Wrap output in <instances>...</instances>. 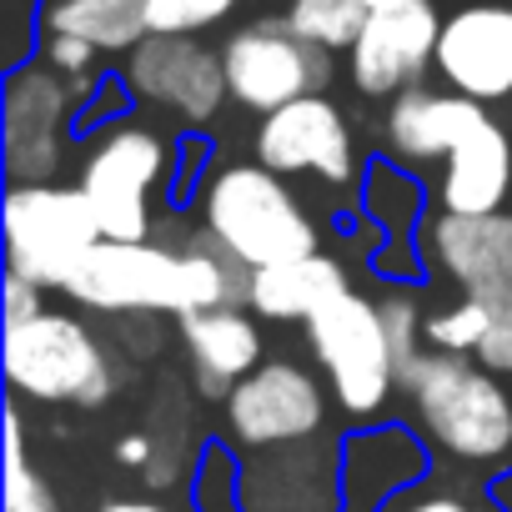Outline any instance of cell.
<instances>
[{"label": "cell", "instance_id": "cell-8", "mask_svg": "<svg viewBox=\"0 0 512 512\" xmlns=\"http://www.w3.org/2000/svg\"><path fill=\"white\" fill-rule=\"evenodd\" d=\"M221 61H226L231 101H241L246 111H262V116H272L302 96H322L332 81V51L302 41L292 31V21H282V16L241 26L226 41Z\"/></svg>", "mask_w": 512, "mask_h": 512}, {"label": "cell", "instance_id": "cell-16", "mask_svg": "<svg viewBox=\"0 0 512 512\" xmlns=\"http://www.w3.org/2000/svg\"><path fill=\"white\" fill-rule=\"evenodd\" d=\"M181 342L191 357V377L206 397H226L241 377L262 367V327L241 307H201L181 317Z\"/></svg>", "mask_w": 512, "mask_h": 512}, {"label": "cell", "instance_id": "cell-18", "mask_svg": "<svg viewBox=\"0 0 512 512\" xmlns=\"http://www.w3.org/2000/svg\"><path fill=\"white\" fill-rule=\"evenodd\" d=\"M482 101L472 96H437V91H402L392 96V111H387V146L402 156V161H437V156H452V146L482 121Z\"/></svg>", "mask_w": 512, "mask_h": 512}, {"label": "cell", "instance_id": "cell-3", "mask_svg": "<svg viewBox=\"0 0 512 512\" xmlns=\"http://www.w3.org/2000/svg\"><path fill=\"white\" fill-rule=\"evenodd\" d=\"M201 216H206V231L251 272L312 256L322 241L297 191L262 161L221 166L201 191Z\"/></svg>", "mask_w": 512, "mask_h": 512}, {"label": "cell", "instance_id": "cell-19", "mask_svg": "<svg viewBox=\"0 0 512 512\" xmlns=\"http://www.w3.org/2000/svg\"><path fill=\"white\" fill-rule=\"evenodd\" d=\"M342 292H352L342 262L312 251V256H297V262H277V267L251 272V302L246 307L267 322H307L312 312H322Z\"/></svg>", "mask_w": 512, "mask_h": 512}, {"label": "cell", "instance_id": "cell-24", "mask_svg": "<svg viewBox=\"0 0 512 512\" xmlns=\"http://www.w3.org/2000/svg\"><path fill=\"white\" fill-rule=\"evenodd\" d=\"M487 302V337L482 347L472 352L487 372L497 377H512V282L507 287H492V292H472Z\"/></svg>", "mask_w": 512, "mask_h": 512}, {"label": "cell", "instance_id": "cell-15", "mask_svg": "<svg viewBox=\"0 0 512 512\" xmlns=\"http://www.w3.org/2000/svg\"><path fill=\"white\" fill-rule=\"evenodd\" d=\"M432 267H442L462 292H492L512 282V211L457 216L437 211L422 231Z\"/></svg>", "mask_w": 512, "mask_h": 512}, {"label": "cell", "instance_id": "cell-10", "mask_svg": "<svg viewBox=\"0 0 512 512\" xmlns=\"http://www.w3.org/2000/svg\"><path fill=\"white\" fill-rule=\"evenodd\" d=\"M0 141H6L11 186L51 181L66 161V116L71 86L51 66H21L6 81V111H0Z\"/></svg>", "mask_w": 512, "mask_h": 512}, {"label": "cell", "instance_id": "cell-4", "mask_svg": "<svg viewBox=\"0 0 512 512\" xmlns=\"http://www.w3.org/2000/svg\"><path fill=\"white\" fill-rule=\"evenodd\" d=\"M101 241L106 231L81 186L31 181L6 191V272L41 292H66Z\"/></svg>", "mask_w": 512, "mask_h": 512}, {"label": "cell", "instance_id": "cell-26", "mask_svg": "<svg viewBox=\"0 0 512 512\" xmlns=\"http://www.w3.org/2000/svg\"><path fill=\"white\" fill-rule=\"evenodd\" d=\"M382 307V327H387V342H392V352H397V367H407L412 357H417V337H422V327H427V317L417 312V302L412 297H387V302H377Z\"/></svg>", "mask_w": 512, "mask_h": 512}, {"label": "cell", "instance_id": "cell-29", "mask_svg": "<svg viewBox=\"0 0 512 512\" xmlns=\"http://www.w3.org/2000/svg\"><path fill=\"white\" fill-rule=\"evenodd\" d=\"M151 437H141V432H131V437H121L116 442V457L126 462V467H151Z\"/></svg>", "mask_w": 512, "mask_h": 512}, {"label": "cell", "instance_id": "cell-13", "mask_svg": "<svg viewBox=\"0 0 512 512\" xmlns=\"http://www.w3.org/2000/svg\"><path fill=\"white\" fill-rule=\"evenodd\" d=\"M126 86L146 106L176 111L181 121H211L221 111V101L231 96L226 61L216 51H206L191 36H156V31L131 51Z\"/></svg>", "mask_w": 512, "mask_h": 512}, {"label": "cell", "instance_id": "cell-22", "mask_svg": "<svg viewBox=\"0 0 512 512\" xmlns=\"http://www.w3.org/2000/svg\"><path fill=\"white\" fill-rule=\"evenodd\" d=\"M6 512H61L51 482L26 462V432L21 412H6Z\"/></svg>", "mask_w": 512, "mask_h": 512}, {"label": "cell", "instance_id": "cell-30", "mask_svg": "<svg viewBox=\"0 0 512 512\" xmlns=\"http://www.w3.org/2000/svg\"><path fill=\"white\" fill-rule=\"evenodd\" d=\"M402 512H472V507L457 502V497H422V502H412V507H402Z\"/></svg>", "mask_w": 512, "mask_h": 512}, {"label": "cell", "instance_id": "cell-14", "mask_svg": "<svg viewBox=\"0 0 512 512\" xmlns=\"http://www.w3.org/2000/svg\"><path fill=\"white\" fill-rule=\"evenodd\" d=\"M437 71L457 96H472V101L512 96V6L482 0V6L452 11L442 21Z\"/></svg>", "mask_w": 512, "mask_h": 512}, {"label": "cell", "instance_id": "cell-1", "mask_svg": "<svg viewBox=\"0 0 512 512\" xmlns=\"http://www.w3.org/2000/svg\"><path fill=\"white\" fill-rule=\"evenodd\" d=\"M91 312H201L251 302V267L211 236L191 231L181 246L161 241H101L66 287Z\"/></svg>", "mask_w": 512, "mask_h": 512}, {"label": "cell", "instance_id": "cell-5", "mask_svg": "<svg viewBox=\"0 0 512 512\" xmlns=\"http://www.w3.org/2000/svg\"><path fill=\"white\" fill-rule=\"evenodd\" d=\"M6 377L21 397L101 407L116 392V367L96 332L66 312H36L6 327Z\"/></svg>", "mask_w": 512, "mask_h": 512}, {"label": "cell", "instance_id": "cell-31", "mask_svg": "<svg viewBox=\"0 0 512 512\" xmlns=\"http://www.w3.org/2000/svg\"><path fill=\"white\" fill-rule=\"evenodd\" d=\"M101 512H171V507H166V502H131V497H126V502H106Z\"/></svg>", "mask_w": 512, "mask_h": 512}, {"label": "cell", "instance_id": "cell-23", "mask_svg": "<svg viewBox=\"0 0 512 512\" xmlns=\"http://www.w3.org/2000/svg\"><path fill=\"white\" fill-rule=\"evenodd\" d=\"M422 337H427L437 352H477L482 337H487V302L467 292L457 307L432 312L427 327H422Z\"/></svg>", "mask_w": 512, "mask_h": 512}, {"label": "cell", "instance_id": "cell-20", "mask_svg": "<svg viewBox=\"0 0 512 512\" xmlns=\"http://www.w3.org/2000/svg\"><path fill=\"white\" fill-rule=\"evenodd\" d=\"M46 26L51 36H76L96 51H136L151 36L146 0H56Z\"/></svg>", "mask_w": 512, "mask_h": 512}, {"label": "cell", "instance_id": "cell-32", "mask_svg": "<svg viewBox=\"0 0 512 512\" xmlns=\"http://www.w3.org/2000/svg\"><path fill=\"white\" fill-rule=\"evenodd\" d=\"M367 6H372V11H377V6H397V0H367Z\"/></svg>", "mask_w": 512, "mask_h": 512}, {"label": "cell", "instance_id": "cell-6", "mask_svg": "<svg viewBox=\"0 0 512 512\" xmlns=\"http://www.w3.org/2000/svg\"><path fill=\"white\" fill-rule=\"evenodd\" d=\"M171 141L151 126L116 121L106 126L86 161H81V191L106 231V241H151L156 216H151V191L171 176Z\"/></svg>", "mask_w": 512, "mask_h": 512}, {"label": "cell", "instance_id": "cell-2", "mask_svg": "<svg viewBox=\"0 0 512 512\" xmlns=\"http://www.w3.org/2000/svg\"><path fill=\"white\" fill-rule=\"evenodd\" d=\"M402 392L412 397L432 447L447 457L477 467L512 457V392L497 382V372L467 362V352H417L402 367Z\"/></svg>", "mask_w": 512, "mask_h": 512}, {"label": "cell", "instance_id": "cell-12", "mask_svg": "<svg viewBox=\"0 0 512 512\" xmlns=\"http://www.w3.org/2000/svg\"><path fill=\"white\" fill-rule=\"evenodd\" d=\"M256 161L272 166L277 176H317L327 186H347L357 176V146L342 106L322 96H302L282 111H272L256 131Z\"/></svg>", "mask_w": 512, "mask_h": 512}, {"label": "cell", "instance_id": "cell-17", "mask_svg": "<svg viewBox=\"0 0 512 512\" xmlns=\"http://www.w3.org/2000/svg\"><path fill=\"white\" fill-rule=\"evenodd\" d=\"M507 191H512V141L492 116H482L452 146L447 171L437 181V206L457 216H487V211H502Z\"/></svg>", "mask_w": 512, "mask_h": 512}, {"label": "cell", "instance_id": "cell-11", "mask_svg": "<svg viewBox=\"0 0 512 512\" xmlns=\"http://www.w3.org/2000/svg\"><path fill=\"white\" fill-rule=\"evenodd\" d=\"M437 41H442V16L432 0H397L377 6L347 51L352 61V86L362 96H402L412 81L437 66Z\"/></svg>", "mask_w": 512, "mask_h": 512}, {"label": "cell", "instance_id": "cell-9", "mask_svg": "<svg viewBox=\"0 0 512 512\" xmlns=\"http://www.w3.org/2000/svg\"><path fill=\"white\" fill-rule=\"evenodd\" d=\"M226 432L236 447L272 452L297 447L322 427V382L297 362H262L251 377H241L226 397Z\"/></svg>", "mask_w": 512, "mask_h": 512}, {"label": "cell", "instance_id": "cell-28", "mask_svg": "<svg viewBox=\"0 0 512 512\" xmlns=\"http://www.w3.org/2000/svg\"><path fill=\"white\" fill-rule=\"evenodd\" d=\"M36 312H46L41 307V287L26 282V277H16V272H6V327L11 322H31Z\"/></svg>", "mask_w": 512, "mask_h": 512}, {"label": "cell", "instance_id": "cell-7", "mask_svg": "<svg viewBox=\"0 0 512 512\" xmlns=\"http://www.w3.org/2000/svg\"><path fill=\"white\" fill-rule=\"evenodd\" d=\"M307 347L322 362L337 402L352 417L382 412L392 387H402V367L387 342L382 307L357 292H342L337 302H327L322 312L307 317Z\"/></svg>", "mask_w": 512, "mask_h": 512}, {"label": "cell", "instance_id": "cell-27", "mask_svg": "<svg viewBox=\"0 0 512 512\" xmlns=\"http://www.w3.org/2000/svg\"><path fill=\"white\" fill-rule=\"evenodd\" d=\"M96 56H101V51H96V46H86V41H76V36H51V46H46L51 71H61V76H71V81L91 76Z\"/></svg>", "mask_w": 512, "mask_h": 512}, {"label": "cell", "instance_id": "cell-25", "mask_svg": "<svg viewBox=\"0 0 512 512\" xmlns=\"http://www.w3.org/2000/svg\"><path fill=\"white\" fill-rule=\"evenodd\" d=\"M231 6L236 0H146V16L156 36H196L231 16Z\"/></svg>", "mask_w": 512, "mask_h": 512}, {"label": "cell", "instance_id": "cell-21", "mask_svg": "<svg viewBox=\"0 0 512 512\" xmlns=\"http://www.w3.org/2000/svg\"><path fill=\"white\" fill-rule=\"evenodd\" d=\"M367 16H372L367 0H292V11H287L292 31L322 51H352Z\"/></svg>", "mask_w": 512, "mask_h": 512}]
</instances>
